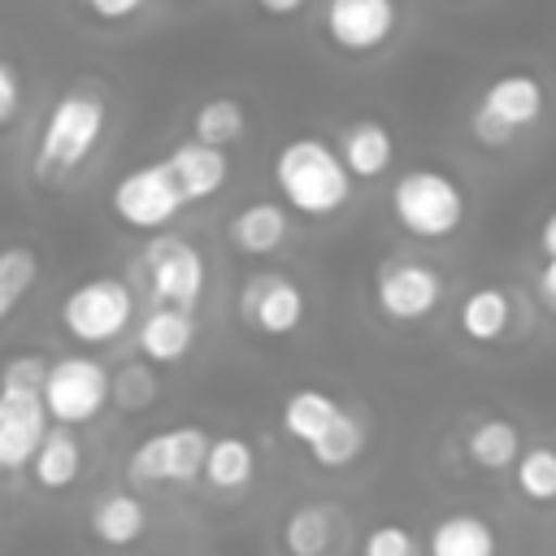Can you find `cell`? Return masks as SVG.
I'll use <instances>...</instances> for the list:
<instances>
[{
  "instance_id": "obj_29",
  "label": "cell",
  "mask_w": 556,
  "mask_h": 556,
  "mask_svg": "<svg viewBox=\"0 0 556 556\" xmlns=\"http://www.w3.org/2000/svg\"><path fill=\"white\" fill-rule=\"evenodd\" d=\"M513 482L530 504H552L556 500V447L552 443L526 447L513 469Z\"/></svg>"
},
{
  "instance_id": "obj_13",
  "label": "cell",
  "mask_w": 556,
  "mask_h": 556,
  "mask_svg": "<svg viewBox=\"0 0 556 556\" xmlns=\"http://www.w3.org/2000/svg\"><path fill=\"white\" fill-rule=\"evenodd\" d=\"M48 421H52V413H48L39 387L0 382V465H4V473H17L35 460V452L52 434Z\"/></svg>"
},
{
  "instance_id": "obj_19",
  "label": "cell",
  "mask_w": 556,
  "mask_h": 556,
  "mask_svg": "<svg viewBox=\"0 0 556 556\" xmlns=\"http://www.w3.org/2000/svg\"><path fill=\"white\" fill-rule=\"evenodd\" d=\"M500 534L478 513H443L426 530V556H495Z\"/></svg>"
},
{
  "instance_id": "obj_12",
  "label": "cell",
  "mask_w": 556,
  "mask_h": 556,
  "mask_svg": "<svg viewBox=\"0 0 556 556\" xmlns=\"http://www.w3.org/2000/svg\"><path fill=\"white\" fill-rule=\"evenodd\" d=\"M235 308H239V317H243L252 330H261V334H269V339L295 334V330L304 326V317H308L304 287H300L291 274H278V269L252 274V278L239 287Z\"/></svg>"
},
{
  "instance_id": "obj_3",
  "label": "cell",
  "mask_w": 556,
  "mask_h": 556,
  "mask_svg": "<svg viewBox=\"0 0 556 556\" xmlns=\"http://www.w3.org/2000/svg\"><path fill=\"white\" fill-rule=\"evenodd\" d=\"M387 208L404 235H413L421 243H439L465 226L469 195L456 174H447L439 165H413L391 182Z\"/></svg>"
},
{
  "instance_id": "obj_31",
  "label": "cell",
  "mask_w": 556,
  "mask_h": 556,
  "mask_svg": "<svg viewBox=\"0 0 556 556\" xmlns=\"http://www.w3.org/2000/svg\"><path fill=\"white\" fill-rule=\"evenodd\" d=\"M156 400V374L143 361H130L113 374V404L122 413H143Z\"/></svg>"
},
{
  "instance_id": "obj_10",
  "label": "cell",
  "mask_w": 556,
  "mask_h": 556,
  "mask_svg": "<svg viewBox=\"0 0 556 556\" xmlns=\"http://www.w3.org/2000/svg\"><path fill=\"white\" fill-rule=\"evenodd\" d=\"M43 404L56 426H70V430L87 426L113 404V374L96 356H83V352L56 356L43 382Z\"/></svg>"
},
{
  "instance_id": "obj_11",
  "label": "cell",
  "mask_w": 556,
  "mask_h": 556,
  "mask_svg": "<svg viewBox=\"0 0 556 556\" xmlns=\"http://www.w3.org/2000/svg\"><path fill=\"white\" fill-rule=\"evenodd\" d=\"M321 39L343 56H369L400 30V0H321Z\"/></svg>"
},
{
  "instance_id": "obj_4",
  "label": "cell",
  "mask_w": 556,
  "mask_h": 556,
  "mask_svg": "<svg viewBox=\"0 0 556 556\" xmlns=\"http://www.w3.org/2000/svg\"><path fill=\"white\" fill-rule=\"evenodd\" d=\"M543 113H547L543 78L530 70H500L495 78H486V87L469 113V135L482 148H508L521 130L539 126Z\"/></svg>"
},
{
  "instance_id": "obj_14",
  "label": "cell",
  "mask_w": 556,
  "mask_h": 556,
  "mask_svg": "<svg viewBox=\"0 0 556 556\" xmlns=\"http://www.w3.org/2000/svg\"><path fill=\"white\" fill-rule=\"evenodd\" d=\"M291 239V208L282 200H252L226 217V243L243 256H274Z\"/></svg>"
},
{
  "instance_id": "obj_23",
  "label": "cell",
  "mask_w": 556,
  "mask_h": 556,
  "mask_svg": "<svg viewBox=\"0 0 556 556\" xmlns=\"http://www.w3.org/2000/svg\"><path fill=\"white\" fill-rule=\"evenodd\" d=\"M26 473H30V482H35L43 495L70 491V486L78 482V473H83V443H78V434H74L70 426H56V430L43 439V447L35 452V460L26 465Z\"/></svg>"
},
{
  "instance_id": "obj_16",
  "label": "cell",
  "mask_w": 556,
  "mask_h": 556,
  "mask_svg": "<svg viewBox=\"0 0 556 556\" xmlns=\"http://www.w3.org/2000/svg\"><path fill=\"white\" fill-rule=\"evenodd\" d=\"M334 148H339V156H343V165L352 169L356 182L382 178V174L391 169V161H395V135H391V126L378 122V117H356V122H348V126L339 130Z\"/></svg>"
},
{
  "instance_id": "obj_34",
  "label": "cell",
  "mask_w": 556,
  "mask_h": 556,
  "mask_svg": "<svg viewBox=\"0 0 556 556\" xmlns=\"http://www.w3.org/2000/svg\"><path fill=\"white\" fill-rule=\"evenodd\" d=\"M91 17H100V22H126V17H135L148 0H78Z\"/></svg>"
},
{
  "instance_id": "obj_33",
  "label": "cell",
  "mask_w": 556,
  "mask_h": 556,
  "mask_svg": "<svg viewBox=\"0 0 556 556\" xmlns=\"http://www.w3.org/2000/svg\"><path fill=\"white\" fill-rule=\"evenodd\" d=\"M22 70L13 56L0 61V126H17V113H22Z\"/></svg>"
},
{
  "instance_id": "obj_21",
  "label": "cell",
  "mask_w": 556,
  "mask_h": 556,
  "mask_svg": "<svg viewBox=\"0 0 556 556\" xmlns=\"http://www.w3.org/2000/svg\"><path fill=\"white\" fill-rule=\"evenodd\" d=\"M513 317H517V304L504 287L486 282V287H473L460 308H456V326L469 343H500L508 330H513Z\"/></svg>"
},
{
  "instance_id": "obj_35",
  "label": "cell",
  "mask_w": 556,
  "mask_h": 556,
  "mask_svg": "<svg viewBox=\"0 0 556 556\" xmlns=\"http://www.w3.org/2000/svg\"><path fill=\"white\" fill-rule=\"evenodd\" d=\"M534 295L556 313V256H543L534 269Z\"/></svg>"
},
{
  "instance_id": "obj_37",
  "label": "cell",
  "mask_w": 556,
  "mask_h": 556,
  "mask_svg": "<svg viewBox=\"0 0 556 556\" xmlns=\"http://www.w3.org/2000/svg\"><path fill=\"white\" fill-rule=\"evenodd\" d=\"M539 252L543 256H556V208L539 222Z\"/></svg>"
},
{
  "instance_id": "obj_25",
  "label": "cell",
  "mask_w": 556,
  "mask_h": 556,
  "mask_svg": "<svg viewBox=\"0 0 556 556\" xmlns=\"http://www.w3.org/2000/svg\"><path fill=\"white\" fill-rule=\"evenodd\" d=\"M252 478H256V447L243 434H217L204 460V482L222 495H235L248 491Z\"/></svg>"
},
{
  "instance_id": "obj_6",
  "label": "cell",
  "mask_w": 556,
  "mask_h": 556,
  "mask_svg": "<svg viewBox=\"0 0 556 556\" xmlns=\"http://www.w3.org/2000/svg\"><path fill=\"white\" fill-rule=\"evenodd\" d=\"M447 300V278L421 256H391L374 269V308L391 326L430 321Z\"/></svg>"
},
{
  "instance_id": "obj_18",
  "label": "cell",
  "mask_w": 556,
  "mask_h": 556,
  "mask_svg": "<svg viewBox=\"0 0 556 556\" xmlns=\"http://www.w3.org/2000/svg\"><path fill=\"white\" fill-rule=\"evenodd\" d=\"M87 530H91V539H96L100 547H130V543H139L143 530H148V508H143V500H139L135 491H122V486L100 491V495L91 500Z\"/></svg>"
},
{
  "instance_id": "obj_1",
  "label": "cell",
  "mask_w": 556,
  "mask_h": 556,
  "mask_svg": "<svg viewBox=\"0 0 556 556\" xmlns=\"http://www.w3.org/2000/svg\"><path fill=\"white\" fill-rule=\"evenodd\" d=\"M274 187L278 200L308 217V222H326L334 213H343L352 204V169L343 165L339 148L321 135H291L278 152H274Z\"/></svg>"
},
{
  "instance_id": "obj_27",
  "label": "cell",
  "mask_w": 556,
  "mask_h": 556,
  "mask_svg": "<svg viewBox=\"0 0 556 556\" xmlns=\"http://www.w3.org/2000/svg\"><path fill=\"white\" fill-rule=\"evenodd\" d=\"M35 282H39V252L30 243H9L0 256V313L13 317Z\"/></svg>"
},
{
  "instance_id": "obj_36",
  "label": "cell",
  "mask_w": 556,
  "mask_h": 556,
  "mask_svg": "<svg viewBox=\"0 0 556 556\" xmlns=\"http://www.w3.org/2000/svg\"><path fill=\"white\" fill-rule=\"evenodd\" d=\"M265 17H291V13H300L308 0H252Z\"/></svg>"
},
{
  "instance_id": "obj_32",
  "label": "cell",
  "mask_w": 556,
  "mask_h": 556,
  "mask_svg": "<svg viewBox=\"0 0 556 556\" xmlns=\"http://www.w3.org/2000/svg\"><path fill=\"white\" fill-rule=\"evenodd\" d=\"M48 369H52V356H43V352H13V356H9V365H4V382L39 387V391H43Z\"/></svg>"
},
{
  "instance_id": "obj_28",
  "label": "cell",
  "mask_w": 556,
  "mask_h": 556,
  "mask_svg": "<svg viewBox=\"0 0 556 556\" xmlns=\"http://www.w3.org/2000/svg\"><path fill=\"white\" fill-rule=\"evenodd\" d=\"M365 421L356 417V413H343L330 430H326V439H317L313 447H308V456L321 465V469H348L361 452H365Z\"/></svg>"
},
{
  "instance_id": "obj_9",
  "label": "cell",
  "mask_w": 556,
  "mask_h": 556,
  "mask_svg": "<svg viewBox=\"0 0 556 556\" xmlns=\"http://www.w3.org/2000/svg\"><path fill=\"white\" fill-rule=\"evenodd\" d=\"M139 274H143V287H148L152 304L187 308V313L200 304L204 282H208L204 252L182 235H156L139 252Z\"/></svg>"
},
{
  "instance_id": "obj_15",
  "label": "cell",
  "mask_w": 556,
  "mask_h": 556,
  "mask_svg": "<svg viewBox=\"0 0 556 556\" xmlns=\"http://www.w3.org/2000/svg\"><path fill=\"white\" fill-rule=\"evenodd\" d=\"M165 165L174 169L187 204H200V200H213L226 182H230V156L226 148H213V143H200V139H182L165 152Z\"/></svg>"
},
{
  "instance_id": "obj_8",
  "label": "cell",
  "mask_w": 556,
  "mask_h": 556,
  "mask_svg": "<svg viewBox=\"0 0 556 556\" xmlns=\"http://www.w3.org/2000/svg\"><path fill=\"white\" fill-rule=\"evenodd\" d=\"M109 208L126 230L156 235L187 208V195L165 161H148V165H130L126 174H117L109 191Z\"/></svg>"
},
{
  "instance_id": "obj_2",
  "label": "cell",
  "mask_w": 556,
  "mask_h": 556,
  "mask_svg": "<svg viewBox=\"0 0 556 556\" xmlns=\"http://www.w3.org/2000/svg\"><path fill=\"white\" fill-rule=\"evenodd\" d=\"M109 130V100L91 87H70L61 91L39 126V139L30 148V174L39 182H70L91 152L100 148Z\"/></svg>"
},
{
  "instance_id": "obj_5",
  "label": "cell",
  "mask_w": 556,
  "mask_h": 556,
  "mask_svg": "<svg viewBox=\"0 0 556 556\" xmlns=\"http://www.w3.org/2000/svg\"><path fill=\"white\" fill-rule=\"evenodd\" d=\"M61 326L83 348H113L135 326V287L113 274L74 282L61 300Z\"/></svg>"
},
{
  "instance_id": "obj_20",
  "label": "cell",
  "mask_w": 556,
  "mask_h": 556,
  "mask_svg": "<svg viewBox=\"0 0 556 556\" xmlns=\"http://www.w3.org/2000/svg\"><path fill=\"white\" fill-rule=\"evenodd\" d=\"M339 530H343V513L334 504H295L278 539L287 556H330V547L339 543Z\"/></svg>"
},
{
  "instance_id": "obj_30",
  "label": "cell",
  "mask_w": 556,
  "mask_h": 556,
  "mask_svg": "<svg viewBox=\"0 0 556 556\" xmlns=\"http://www.w3.org/2000/svg\"><path fill=\"white\" fill-rule=\"evenodd\" d=\"M361 556H426V534H417L408 521H374L361 534Z\"/></svg>"
},
{
  "instance_id": "obj_22",
  "label": "cell",
  "mask_w": 556,
  "mask_h": 556,
  "mask_svg": "<svg viewBox=\"0 0 556 556\" xmlns=\"http://www.w3.org/2000/svg\"><path fill=\"white\" fill-rule=\"evenodd\" d=\"M343 413H348V408H343L330 391H321V387H295V391H287L278 421H282V430H287L300 447H313L317 439H326V430H330Z\"/></svg>"
},
{
  "instance_id": "obj_24",
  "label": "cell",
  "mask_w": 556,
  "mask_h": 556,
  "mask_svg": "<svg viewBox=\"0 0 556 556\" xmlns=\"http://www.w3.org/2000/svg\"><path fill=\"white\" fill-rule=\"evenodd\" d=\"M460 452H465V460L473 469H486V473L517 469V460H521V430H517L513 417H482L465 434V447Z\"/></svg>"
},
{
  "instance_id": "obj_17",
  "label": "cell",
  "mask_w": 556,
  "mask_h": 556,
  "mask_svg": "<svg viewBox=\"0 0 556 556\" xmlns=\"http://www.w3.org/2000/svg\"><path fill=\"white\" fill-rule=\"evenodd\" d=\"M135 343H139V356H143V361H152V365H178V361L195 348V317H191L187 308L152 304V308L139 317Z\"/></svg>"
},
{
  "instance_id": "obj_26",
  "label": "cell",
  "mask_w": 556,
  "mask_h": 556,
  "mask_svg": "<svg viewBox=\"0 0 556 556\" xmlns=\"http://www.w3.org/2000/svg\"><path fill=\"white\" fill-rule=\"evenodd\" d=\"M248 135V109L235 96H208L195 113H191V139L213 143V148H230Z\"/></svg>"
},
{
  "instance_id": "obj_7",
  "label": "cell",
  "mask_w": 556,
  "mask_h": 556,
  "mask_svg": "<svg viewBox=\"0 0 556 556\" xmlns=\"http://www.w3.org/2000/svg\"><path fill=\"white\" fill-rule=\"evenodd\" d=\"M208 430L195 426V421H178V426H165L156 434H148L130 460H126V473L130 482L139 486H187L195 478H204V460H208Z\"/></svg>"
}]
</instances>
